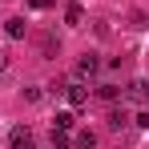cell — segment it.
<instances>
[{"label":"cell","mask_w":149,"mask_h":149,"mask_svg":"<svg viewBox=\"0 0 149 149\" xmlns=\"http://www.w3.org/2000/svg\"><path fill=\"white\" fill-rule=\"evenodd\" d=\"M65 93H69V101H73L77 109H81V105H85V101H89V89H85V85H69V89H65Z\"/></svg>","instance_id":"5b68a950"},{"label":"cell","mask_w":149,"mask_h":149,"mask_svg":"<svg viewBox=\"0 0 149 149\" xmlns=\"http://www.w3.org/2000/svg\"><path fill=\"white\" fill-rule=\"evenodd\" d=\"M97 97H101V101H117V85H101Z\"/></svg>","instance_id":"8fae6325"},{"label":"cell","mask_w":149,"mask_h":149,"mask_svg":"<svg viewBox=\"0 0 149 149\" xmlns=\"http://www.w3.org/2000/svg\"><path fill=\"white\" fill-rule=\"evenodd\" d=\"M4 32H8L12 40H20V36H24V20H20V16H12V20L4 24Z\"/></svg>","instance_id":"8992f818"},{"label":"cell","mask_w":149,"mask_h":149,"mask_svg":"<svg viewBox=\"0 0 149 149\" xmlns=\"http://www.w3.org/2000/svg\"><path fill=\"white\" fill-rule=\"evenodd\" d=\"M129 101H133V105H145L149 101V81H133V85H129Z\"/></svg>","instance_id":"7a4b0ae2"},{"label":"cell","mask_w":149,"mask_h":149,"mask_svg":"<svg viewBox=\"0 0 149 149\" xmlns=\"http://www.w3.org/2000/svg\"><path fill=\"white\" fill-rule=\"evenodd\" d=\"M65 20H69V24H81V20H85V12H81V4H69V12H65Z\"/></svg>","instance_id":"ba28073f"},{"label":"cell","mask_w":149,"mask_h":149,"mask_svg":"<svg viewBox=\"0 0 149 149\" xmlns=\"http://www.w3.org/2000/svg\"><path fill=\"white\" fill-rule=\"evenodd\" d=\"M8 149H32V133H28L24 125H16V129L8 133Z\"/></svg>","instance_id":"6da1fadb"},{"label":"cell","mask_w":149,"mask_h":149,"mask_svg":"<svg viewBox=\"0 0 149 149\" xmlns=\"http://www.w3.org/2000/svg\"><path fill=\"white\" fill-rule=\"evenodd\" d=\"M52 149H69V137H65V129H52Z\"/></svg>","instance_id":"9c48e42d"},{"label":"cell","mask_w":149,"mask_h":149,"mask_svg":"<svg viewBox=\"0 0 149 149\" xmlns=\"http://www.w3.org/2000/svg\"><path fill=\"white\" fill-rule=\"evenodd\" d=\"M109 125H113V129H125V125H129V117H125V113H113V117H109Z\"/></svg>","instance_id":"7c38bea8"},{"label":"cell","mask_w":149,"mask_h":149,"mask_svg":"<svg viewBox=\"0 0 149 149\" xmlns=\"http://www.w3.org/2000/svg\"><path fill=\"white\" fill-rule=\"evenodd\" d=\"M36 45H40V56H56V49H61L52 32H40V36H36Z\"/></svg>","instance_id":"277c9868"},{"label":"cell","mask_w":149,"mask_h":149,"mask_svg":"<svg viewBox=\"0 0 149 149\" xmlns=\"http://www.w3.org/2000/svg\"><path fill=\"white\" fill-rule=\"evenodd\" d=\"M52 129H73V113H56V121H52Z\"/></svg>","instance_id":"30bf717a"},{"label":"cell","mask_w":149,"mask_h":149,"mask_svg":"<svg viewBox=\"0 0 149 149\" xmlns=\"http://www.w3.org/2000/svg\"><path fill=\"white\" fill-rule=\"evenodd\" d=\"M77 145L81 149H97V133H77Z\"/></svg>","instance_id":"52a82bcc"},{"label":"cell","mask_w":149,"mask_h":149,"mask_svg":"<svg viewBox=\"0 0 149 149\" xmlns=\"http://www.w3.org/2000/svg\"><path fill=\"white\" fill-rule=\"evenodd\" d=\"M0 65H4V52H0Z\"/></svg>","instance_id":"4fadbf2b"},{"label":"cell","mask_w":149,"mask_h":149,"mask_svg":"<svg viewBox=\"0 0 149 149\" xmlns=\"http://www.w3.org/2000/svg\"><path fill=\"white\" fill-rule=\"evenodd\" d=\"M97 69H101V61H97V56H93V52H85V56L77 61V73H81V77H93V73H97Z\"/></svg>","instance_id":"3957f363"}]
</instances>
